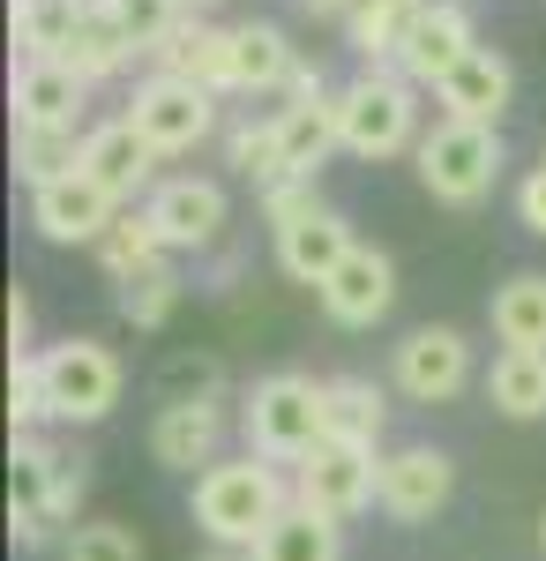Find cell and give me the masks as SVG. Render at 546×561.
I'll list each match as a JSON object with an SVG mask.
<instances>
[{
    "label": "cell",
    "instance_id": "obj_37",
    "mask_svg": "<svg viewBox=\"0 0 546 561\" xmlns=\"http://www.w3.org/2000/svg\"><path fill=\"white\" fill-rule=\"evenodd\" d=\"M322 210V195H315V180H277V187H262V217H270V232H285V225H299V217Z\"/></svg>",
    "mask_w": 546,
    "mask_h": 561
},
{
    "label": "cell",
    "instance_id": "obj_39",
    "mask_svg": "<svg viewBox=\"0 0 546 561\" xmlns=\"http://www.w3.org/2000/svg\"><path fill=\"white\" fill-rule=\"evenodd\" d=\"M516 217H524V225L546 240V165H532V173L516 180Z\"/></svg>",
    "mask_w": 546,
    "mask_h": 561
},
{
    "label": "cell",
    "instance_id": "obj_22",
    "mask_svg": "<svg viewBox=\"0 0 546 561\" xmlns=\"http://www.w3.org/2000/svg\"><path fill=\"white\" fill-rule=\"evenodd\" d=\"M83 83H105V76H121L127 60H135V38L121 31V15H113V0H83V15H76V38L60 53Z\"/></svg>",
    "mask_w": 546,
    "mask_h": 561
},
{
    "label": "cell",
    "instance_id": "obj_14",
    "mask_svg": "<svg viewBox=\"0 0 546 561\" xmlns=\"http://www.w3.org/2000/svg\"><path fill=\"white\" fill-rule=\"evenodd\" d=\"M121 210L127 203H113L90 173H68V180H53V187L31 195V225H38V240H53V248H98L105 225Z\"/></svg>",
    "mask_w": 546,
    "mask_h": 561
},
{
    "label": "cell",
    "instance_id": "obj_17",
    "mask_svg": "<svg viewBox=\"0 0 546 561\" xmlns=\"http://www.w3.org/2000/svg\"><path fill=\"white\" fill-rule=\"evenodd\" d=\"M471 15H464V0H426L420 23L405 31V53H397V76L420 90H442V76L457 68L464 53H471Z\"/></svg>",
    "mask_w": 546,
    "mask_h": 561
},
{
    "label": "cell",
    "instance_id": "obj_9",
    "mask_svg": "<svg viewBox=\"0 0 546 561\" xmlns=\"http://www.w3.org/2000/svg\"><path fill=\"white\" fill-rule=\"evenodd\" d=\"M150 225H158V240H166V255H203L225 240V225H232V203H225V187L217 180H195V173H172L150 187Z\"/></svg>",
    "mask_w": 546,
    "mask_h": 561
},
{
    "label": "cell",
    "instance_id": "obj_31",
    "mask_svg": "<svg viewBox=\"0 0 546 561\" xmlns=\"http://www.w3.org/2000/svg\"><path fill=\"white\" fill-rule=\"evenodd\" d=\"M180 270H172V255H158L150 270H135V277H121V293H113V307H121L127 330H166V314L180 307Z\"/></svg>",
    "mask_w": 546,
    "mask_h": 561
},
{
    "label": "cell",
    "instance_id": "obj_19",
    "mask_svg": "<svg viewBox=\"0 0 546 561\" xmlns=\"http://www.w3.org/2000/svg\"><path fill=\"white\" fill-rule=\"evenodd\" d=\"M83 76L68 60H23L15 83H8V105H15V128H76L83 113Z\"/></svg>",
    "mask_w": 546,
    "mask_h": 561
},
{
    "label": "cell",
    "instance_id": "obj_35",
    "mask_svg": "<svg viewBox=\"0 0 546 561\" xmlns=\"http://www.w3.org/2000/svg\"><path fill=\"white\" fill-rule=\"evenodd\" d=\"M113 15H121V31L135 38V53H158L187 23V0H113Z\"/></svg>",
    "mask_w": 546,
    "mask_h": 561
},
{
    "label": "cell",
    "instance_id": "obj_13",
    "mask_svg": "<svg viewBox=\"0 0 546 561\" xmlns=\"http://www.w3.org/2000/svg\"><path fill=\"white\" fill-rule=\"evenodd\" d=\"M315 300H322V314H330L337 330H375L382 314L397 307V262L382 255V248H352L315 285Z\"/></svg>",
    "mask_w": 546,
    "mask_h": 561
},
{
    "label": "cell",
    "instance_id": "obj_20",
    "mask_svg": "<svg viewBox=\"0 0 546 561\" xmlns=\"http://www.w3.org/2000/svg\"><path fill=\"white\" fill-rule=\"evenodd\" d=\"M352 248H360V240H352V217L322 203L315 217H299V225H285V232H277V270H285L293 285H322V277H330Z\"/></svg>",
    "mask_w": 546,
    "mask_h": 561
},
{
    "label": "cell",
    "instance_id": "obj_21",
    "mask_svg": "<svg viewBox=\"0 0 546 561\" xmlns=\"http://www.w3.org/2000/svg\"><path fill=\"white\" fill-rule=\"evenodd\" d=\"M150 60H158V76H187V83L217 90V98L232 90V31H217V23H203V15H187Z\"/></svg>",
    "mask_w": 546,
    "mask_h": 561
},
{
    "label": "cell",
    "instance_id": "obj_32",
    "mask_svg": "<svg viewBox=\"0 0 546 561\" xmlns=\"http://www.w3.org/2000/svg\"><path fill=\"white\" fill-rule=\"evenodd\" d=\"M225 165L254 187H277V180H293L285 165V142H277V121H240V128H225Z\"/></svg>",
    "mask_w": 546,
    "mask_h": 561
},
{
    "label": "cell",
    "instance_id": "obj_45",
    "mask_svg": "<svg viewBox=\"0 0 546 561\" xmlns=\"http://www.w3.org/2000/svg\"><path fill=\"white\" fill-rule=\"evenodd\" d=\"M539 165H546V142H539Z\"/></svg>",
    "mask_w": 546,
    "mask_h": 561
},
{
    "label": "cell",
    "instance_id": "obj_12",
    "mask_svg": "<svg viewBox=\"0 0 546 561\" xmlns=\"http://www.w3.org/2000/svg\"><path fill=\"white\" fill-rule=\"evenodd\" d=\"M389 375H397V389L412 404H450V397L471 389V345H464V330H450V322H426V330H412L397 345V367Z\"/></svg>",
    "mask_w": 546,
    "mask_h": 561
},
{
    "label": "cell",
    "instance_id": "obj_8",
    "mask_svg": "<svg viewBox=\"0 0 546 561\" xmlns=\"http://www.w3.org/2000/svg\"><path fill=\"white\" fill-rule=\"evenodd\" d=\"M382 486V457L375 449H352V442H322L307 465H293V502L315 517H360Z\"/></svg>",
    "mask_w": 546,
    "mask_h": 561
},
{
    "label": "cell",
    "instance_id": "obj_40",
    "mask_svg": "<svg viewBox=\"0 0 546 561\" xmlns=\"http://www.w3.org/2000/svg\"><path fill=\"white\" fill-rule=\"evenodd\" d=\"M8 352H31V300L8 293Z\"/></svg>",
    "mask_w": 546,
    "mask_h": 561
},
{
    "label": "cell",
    "instance_id": "obj_41",
    "mask_svg": "<svg viewBox=\"0 0 546 561\" xmlns=\"http://www.w3.org/2000/svg\"><path fill=\"white\" fill-rule=\"evenodd\" d=\"M299 8H307V15H352L360 0H299Z\"/></svg>",
    "mask_w": 546,
    "mask_h": 561
},
{
    "label": "cell",
    "instance_id": "obj_33",
    "mask_svg": "<svg viewBox=\"0 0 546 561\" xmlns=\"http://www.w3.org/2000/svg\"><path fill=\"white\" fill-rule=\"evenodd\" d=\"M158 255H166V240H158L150 210H121L113 225H105V240H98V262H105V277H113V285L135 277V270H150Z\"/></svg>",
    "mask_w": 546,
    "mask_h": 561
},
{
    "label": "cell",
    "instance_id": "obj_3",
    "mask_svg": "<svg viewBox=\"0 0 546 561\" xmlns=\"http://www.w3.org/2000/svg\"><path fill=\"white\" fill-rule=\"evenodd\" d=\"M38 367H45V412L60 427H98L127 389V367L98 337H60V345L38 352Z\"/></svg>",
    "mask_w": 546,
    "mask_h": 561
},
{
    "label": "cell",
    "instance_id": "obj_2",
    "mask_svg": "<svg viewBox=\"0 0 546 561\" xmlns=\"http://www.w3.org/2000/svg\"><path fill=\"white\" fill-rule=\"evenodd\" d=\"M240 434H248V457L307 465L330 442V389L315 375H262L240 397Z\"/></svg>",
    "mask_w": 546,
    "mask_h": 561
},
{
    "label": "cell",
    "instance_id": "obj_28",
    "mask_svg": "<svg viewBox=\"0 0 546 561\" xmlns=\"http://www.w3.org/2000/svg\"><path fill=\"white\" fill-rule=\"evenodd\" d=\"M487 404L502 420H546V352H494Z\"/></svg>",
    "mask_w": 546,
    "mask_h": 561
},
{
    "label": "cell",
    "instance_id": "obj_23",
    "mask_svg": "<svg viewBox=\"0 0 546 561\" xmlns=\"http://www.w3.org/2000/svg\"><path fill=\"white\" fill-rule=\"evenodd\" d=\"M494 337L502 352H546V270H516L509 285H494Z\"/></svg>",
    "mask_w": 546,
    "mask_h": 561
},
{
    "label": "cell",
    "instance_id": "obj_24",
    "mask_svg": "<svg viewBox=\"0 0 546 561\" xmlns=\"http://www.w3.org/2000/svg\"><path fill=\"white\" fill-rule=\"evenodd\" d=\"M299 76V53L277 23H240L232 31V90H285Z\"/></svg>",
    "mask_w": 546,
    "mask_h": 561
},
{
    "label": "cell",
    "instance_id": "obj_5",
    "mask_svg": "<svg viewBox=\"0 0 546 561\" xmlns=\"http://www.w3.org/2000/svg\"><path fill=\"white\" fill-rule=\"evenodd\" d=\"M502 128H464V121H442L434 135H420V187L450 210H471L494 195L502 180Z\"/></svg>",
    "mask_w": 546,
    "mask_h": 561
},
{
    "label": "cell",
    "instance_id": "obj_38",
    "mask_svg": "<svg viewBox=\"0 0 546 561\" xmlns=\"http://www.w3.org/2000/svg\"><path fill=\"white\" fill-rule=\"evenodd\" d=\"M180 397H217V367L211 359H203V367H195V359H172L166 367V404H180Z\"/></svg>",
    "mask_w": 546,
    "mask_h": 561
},
{
    "label": "cell",
    "instance_id": "obj_25",
    "mask_svg": "<svg viewBox=\"0 0 546 561\" xmlns=\"http://www.w3.org/2000/svg\"><path fill=\"white\" fill-rule=\"evenodd\" d=\"M248 554L254 561H344V524L315 517V510H299V502H293V510L270 524Z\"/></svg>",
    "mask_w": 546,
    "mask_h": 561
},
{
    "label": "cell",
    "instance_id": "obj_10",
    "mask_svg": "<svg viewBox=\"0 0 546 561\" xmlns=\"http://www.w3.org/2000/svg\"><path fill=\"white\" fill-rule=\"evenodd\" d=\"M450 494H457V465L442 457V449H426V442H405V449H389L382 457V486H375V510L389 524H426L450 510Z\"/></svg>",
    "mask_w": 546,
    "mask_h": 561
},
{
    "label": "cell",
    "instance_id": "obj_15",
    "mask_svg": "<svg viewBox=\"0 0 546 561\" xmlns=\"http://www.w3.org/2000/svg\"><path fill=\"white\" fill-rule=\"evenodd\" d=\"M442 121H464V128H502L509 98H516V68H509L494 45H471L457 68L442 76Z\"/></svg>",
    "mask_w": 546,
    "mask_h": 561
},
{
    "label": "cell",
    "instance_id": "obj_1",
    "mask_svg": "<svg viewBox=\"0 0 546 561\" xmlns=\"http://www.w3.org/2000/svg\"><path fill=\"white\" fill-rule=\"evenodd\" d=\"M285 510H293V486L270 457H232L195 472V524L211 547H254Z\"/></svg>",
    "mask_w": 546,
    "mask_h": 561
},
{
    "label": "cell",
    "instance_id": "obj_7",
    "mask_svg": "<svg viewBox=\"0 0 546 561\" xmlns=\"http://www.w3.org/2000/svg\"><path fill=\"white\" fill-rule=\"evenodd\" d=\"M60 457L45 434H15L8 442V531L15 547H45L60 531Z\"/></svg>",
    "mask_w": 546,
    "mask_h": 561
},
{
    "label": "cell",
    "instance_id": "obj_27",
    "mask_svg": "<svg viewBox=\"0 0 546 561\" xmlns=\"http://www.w3.org/2000/svg\"><path fill=\"white\" fill-rule=\"evenodd\" d=\"M330 442H352V449H375L382 427H389V397L367 375H330Z\"/></svg>",
    "mask_w": 546,
    "mask_h": 561
},
{
    "label": "cell",
    "instance_id": "obj_18",
    "mask_svg": "<svg viewBox=\"0 0 546 561\" xmlns=\"http://www.w3.org/2000/svg\"><path fill=\"white\" fill-rule=\"evenodd\" d=\"M83 173L98 180L113 203H127V210H135V195L150 203V187H158V150L127 128V121H105V128L83 135Z\"/></svg>",
    "mask_w": 546,
    "mask_h": 561
},
{
    "label": "cell",
    "instance_id": "obj_29",
    "mask_svg": "<svg viewBox=\"0 0 546 561\" xmlns=\"http://www.w3.org/2000/svg\"><path fill=\"white\" fill-rule=\"evenodd\" d=\"M76 15L83 0H8V31L23 45V60H60L76 38Z\"/></svg>",
    "mask_w": 546,
    "mask_h": 561
},
{
    "label": "cell",
    "instance_id": "obj_42",
    "mask_svg": "<svg viewBox=\"0 0 546 561\" xmlns=\"http://www.w3.org/2000/svg\"><path fill=\"white\" fill-rule=\"evenodd\" d=\"M195 561H254V554H248V547H203Z\"/></svg>",
    "mask_w": 546,
    "mask_h": 561
},
{
    "label": "cell",
    "instance_id": "obj_44",
    "mask_svg": "<svg viewBox=\"0 0 546 561\" xmlns=\"http://www.w3.org/2000/svg\"><path fill=\"white\" fill-rule=\"evenodd\" d=\"M539 554H546V517H539Z\"/></svg>",
    "mask_w": 546,
    "mask_h": 561
},
{
    "label": "cell",
    "instance_id": "obj_26",
    "mask_svg": "<svg viewBox=\"0 0 546 561\" xmlns=\"http://www.w3.org/2000/svg\"><path fill=\"white\" fill-rule=\"evenodd\" d=\"M426 0H360L352 15H344V38L352 53L367 60V68H397V53H405V31L420 23Z\"/></svg>",
    "mask_w": 546,
    "mask_h": 561
},
{
    "label": "cell",
    "instance_id": "obj_11",
    "mask_svg": "<svg viewBox=\"0 0 546 561\" xmlns=\"http://www.w3.org/2000/svg\"><path fill=\"white\" fill-rule=\"evenodd\" d=\"M277 142H285V165L299 180L322 173V158L344 150V135H337V90L322 68H299L293 83H285V105H277Z\"/></svg>",
    "mask_w": 546,
    "mask_h": 561
},
{
    "label": "cell",
    "instance_id": "obj_16",
    "mask_svg": "<svg viewBox=\"0 0 546 561\" xmlns=\"http://www.w3.org/2000/svg\"><path fill=\"white\" fill-rule=\"evenodd\" d=\"M217 442H225V397H180V404H158L150 420V457L166 472H211Z\"/></svg>",
    "mask_w": 546,
    "mask_h": 561
},
{
    "label": "cell",
    "instance_id": "obj_34",
    "mask_svg": "<svg viewBox=\"0 0 546 561\" xmlns=\"http://www.w3.org/2000/svg\"><path fill=\"white\" fill-rule=\"evenodd\" d=\"M38 420H53L38 352H8V434H38Z\"/></svg>",
    "mask_w": 546,
    "mask_h": 561
},
{
    "label": "cell",
    "instance_id": "obj_30",
    "mask_svg": "<svg viewBox=\"0 0 546 561\" xmlns=\"http://www.w3.org/2000/svg\"><path fill=\"white\" fill-rule=\"evenodd\" d=\"M68 173H83V135L76 128H15V180L31 195Z\"/></svg>",
    "mask_w": 546,
    "mask_h": 561
},
{
    "label": "cell",
    "instance_id": "obj_36",
    "mask_svg": "<svg viewBox=\"0 0 546 561\" xmlns=\"http://www.w3.org/2000/svg\"><path fill=\"white\" fill-rule=\"evenodd\" d=\"M60 561H143V539L127 524H76L60 539Z\"/></svg>",
    "mask_w": 546,
    "mask_h": 561
},
{
    "label": "cell",
    "instance_id": "obj_43",
    "mask_svg": "<svg viewBox=\"0 0 546 561\" xmlns=\"http://www.w3.org/2000/svg\"><path fill=\"white\" fill-rule=\"evenodd\" d=\"M203 8H217V0H187V15H203Z\"/></svg>",
    "mask_w": 546,
    "mask_h": 561
},
{
    "label": "cell",
    "instance_id": "obj_4",
    "mask_svg": "<svg viewBox=\"0 0 546 561\" xmlns=\"http://www.w3.org/2000/svg\"><path fill=\"white\" fill-rule=\"evenodd\" d=\"M412 90L397 68H367L360 83L337 90V135H344V150L352 158H397V150H412V128H420V105H412Z\"/></svg>",
    "mask_w": 546,
    "mask_h": 561
},
{
    "label": "cell",
    "instance_id": "obj_6",
    "mask_svg": "<svg viewBox=\"0 0 546 561\" xmlns=\"http://www.w3.org/2000/svg\"><path fill=\"white\" fill-rule=\"evenodd\" d=\"M121 121L143 135L158 158H187L195 142H211V135H217V90L187 83V76H143Z\"/></svg>",
    "mask_w": 546,
    "mask_h": 561
}]
</instances>
